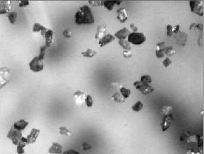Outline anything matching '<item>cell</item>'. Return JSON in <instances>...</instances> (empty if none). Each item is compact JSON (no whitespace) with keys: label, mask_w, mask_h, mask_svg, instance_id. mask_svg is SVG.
Instances as JSON below:
<instances>
[{"label":"cell","mask_w":204,"mask_h":154,"mask_svg":"<svg viewBox=\"0 0 204 154\" xmlns=\"http://www.w3.org/2000/svg\"><path fill=\"white\" fill-rule=\"evenodd\" d=\"M131 93V90L126 87L122 86L120 88V94L125 99L128 98L130 96Z\"/></svg>","instance_id":"24"},{"label":"cell","mask_w":204,"mask_h":154,"mask_svg":"<svg viewBox=\"0 0 204 154\" xmlns=\"http://www.w3.org/2000/svg\"><path fill=\"white\" fill-rule=\"evenodd\" d=\"M163 65L165 67H169L172 63V60L169 58V57H167L164 61H163Z\"/></svg>","instance_id":"39"},{"label":"cell","mask_w":204,"mask_h":154,"mask_svg":"<svg viewBox=\"0 0 204 154\" xmlns=\"http://www.w3.org/2000/svg\"><path fill=\"white\" fill-rule=\"evenodd\" d=\"M59 131L61 134L66 137H71L72 135V133L69 130V129H68V128L65 126L60 127L59 128Z\"/></svg>","instance_id":"26"},{"label":"cell","mask_w":204,"mask_h":154,"mask_svg":"<svg viewBox=\"0 0 204 154\" xmlns=\"http://www.w3.org/2000/svg\"><path fill=\"white\" fill-rule=\"evenodd\" d=\"M62 154H80L79 152L74 150H69L65 152H64Z\"/></svg>","instance_id":"42"},{"label":"cell","mask_w":204,"mask_h":154,"mask_svg":"<svg viewBox=\"0 0 204 154\" xmlns=\"http://www.w3.org/2000/svg\"><path fill=\"white\" fill-rule=\"evenodd\" d=\"M130 28L134 31V32H137V31L138 30L137 27L135 25V24L134 23H131L130 25Z\"/></svg>","instance_id":"47"},{"label":"cell","mask_w":204,"mask_h":154,"mask_svg":"<svg viewBox=\"0 0 204 154\" xmlns=\"http://www.w3.org/2000/svg\"><path fill=\"white\" fill-rule=\"evenodd\" d=\"M204 1H190L189 5L191 11L200 16H203L204 14Z\"/></svg>","instance_id":"2"},{"label":"cell","mask_w":204,"mask_h":154,"mask_svg":"<svg viewBox=\"0 0 204 154\" xmlns=\"http://www.w3.org/2000/svg\"><path fill=\"white\" fill-rule=\"evenodd\" d=\"M85 94L80 91H77L75 92L73 96L74 97V102L77 105H81L84 102L85 97H86Z\"/></svg>","instance_id":"15"},{"label":"cell","mask_w":204,"mask_h":154,"mask_svg":"<svg viewBox=\"0 0 204 154\" xmlns=\"http://www.w3.org/2000/svg\"><path fill=\"white\" fill-rule=\"evenodd\" d=\"M115 39V37L111 34H107L104 36L102 38L99 39L98 44L100 47H102L108 43H111Z\"/></svg>","instance_id":"12"},{"label":"cell","mask_w":204,"mask_h":154,"mask_svg":"<svg viewBox=\"0 0 204 154\" xmlns=\"http://www.w3.org/2000/svg\"><path fill=\"white\" fill-rule=\"evenodd\" d=\"M173 110V108L170 105H164L162 106L161 109V113L164 116L167 115L169 114H171V112Z\"/></svg>","instance_id":"28"},{"label":"cell","mask_w":204,"mask_h":154,"mask_svg":"<svg viewBox=\"0 0 204 154\" xmlns=\"http://www.w3.org/2000/svg\"><path fill=\"white\" fill-rule=\"evenodd\" d=\"M180 31V25H177V26H176L174 27V28H173V33H178L179 32V31Z\"/></svg>","instance_id":"45"},{"label":"cell","mask_w":204,"mask_h":154,"mask_svg":"<svg viewBox=\"0 0 204 154\" xmlns=\"http://www.w3.org/2000/svg\"><path fill=\"white\" fill-rule=\"evenodd\" d=\"M92 146L91 145H90L89 143L87 142H83L82 144V149L83 151H89L90 150H92Z\"/></svg>","instance_id":"36"},{"label":"cell","mask_w":204,"mask_h":154,"mask_svg":"<svg viewBox=\"0 0 204 154\" xmlns=\"http://www.w3.org/2000/svg\"><path fill=\"white\" fill-rule=\"evenodd\" d=\"M84 103H86V106H87L88 108H92L94 104L93 97L90 95H86L84 100Z\"/></svg>","instance_id":"30"},{"label":"cell","mask_w":204,"mask_h":154,"mask_svg":"<svg viewBox=\"0 0 204 154\" xmlns=\"http://www.w3.org/2000/svg\"><path fill=\"white\" fill-rule=\"evenodd\" d=\"M107 32V26L104 25H101L97 28V33L95 36V38L97 39H100L104 36L105 35Z\"/></svg>","instance_id":"18"},{"label":"cell","mask_w":204,"mask_h":154,"mask_svg":"<svg viewBox=\"0 0 204 154\" xmlns=\"http://www.w3.org/2000/svg\"><path fill=\"white\" fill-rule=\"evenodd\" d=\"M29 125V122L24 119H20L18 121L15 122L13 127L19 131L24 130Z\"/></svg>","instance_id":"16"},{"label":"cell","mask_w":204,"mask_h":154,"mask_svg":"<svg viewBox=\"0 0 204 154\" xmlns=\"http://www.w3.org/2000/svg\"><path fill=\"white\" fill-rule=\"evenodd\" d=\"M75 22L77 25L92 24L94 22L93 12L89 5H84L80 7L76 12L75 16Z\"/></svg>","instance_id":"1"},{"label":"cell","mask_w":204,"mask_h":154,"mask_svg":"<svg viewBox=\"0 0 204 154\" xmlns=\"http://www.w3.org/2000/svg\"><path fill=\"white\" fill-rule=\"evenodd\" d=\"M190 137V132L186 131L180 136V140L181 141H186V139H188Z\"/></svg>","instance_id":"38"},{"label":"cell","mask_w":204,"mask_h":154,"mask_svg":"<svg viewBox=\"0 0 204 154\" xmlns=\"http://www.w3.org/2000/svg\"><path fill=\"white\" fill-rule=\"evenodd\" d=\"M130 33L129 30L127 28L124 27L122 29L119 30L117 32H116L114 36L115 37V38H117L119 40H124V39H126Z\"/></svg>","instance_id":"14"},{"label":"cell","mask_w":204,"mask_h":154,"mask_svg":"<svg viewBox=\"0 0 204 154\" xmlns=\"http://www.w3.org/2000/svg\"><path fill=\"white\" fill-rule=\"evenodd\" d=\"M117 18L121 22H125L128 19V13L125 8H120L117 11Z\"/></svg>","instance_id":"13"},{"label":"cell","mask_w":204,"mask_h":154,"mask_svg":"<svg viewBox=\"0 0 204 154\" xmlns=\"http://www.w3.org/2000/svg\"><path fill=\"white\" fill-rule=\"evenodd\" d=\"M29 66L30 69L35 73L40 72L44 68V64L42 60L40 59L38 56L33 58L30 61Z\"/></svg>","instance_id":"7"},{"label":"cell","mask_w":204,"mask_h":154,"mask_svg":"<svg viewBox=\"0 0 204 154\" xmlns=\"http://www.w3.org/2000/svg\"><path fill=\"white\" fill-rule=\"evenodd\" d=\"M173 34V28L170 25H167V35L168 36H171Z\"/></svg>","instance_id":"35"},{"label":"cell","mask_w":204,"mask_h":154,"mask_svg":"<svg viewBox=\"0 0 204 154\" xmlns=\"http://www.w3.org/2000/svg\"><path fill=\"white\" fill-rule=\"evenodd\" d=\"M196 29H198L199 30H202L203 29V25L199 23V24H197L196 26Z\"/></svg>","instance_id":"49"},{"label":"cell","mask_w":204,"mask_h":154,"mask_svg":"<svg viewBox=\"0 0 204 154\" xmlns=\"http://www.w3.org/2000/svg\"><path fill=\"white\" fill-rule=\"evenodd\" d=\"M29 4H30L29 1H28V0H22V1H19V5L20 7H23L29 5Z\"/></svg>","instance_id":"40"},{"label":"cell","mask_w":204,"mask_h":154,"mask_svg":"<svg viewBox=\"0 0 204 154\" xmlns=\"http://www.w3.org/2000/svg\"><path fill=\"white\" fill-rule=\"evenodd\" d=\"M112 97L115 102L118 103H122L125 102V99L122 96V95L119 92L114 93L112 95Z\"/></svg>","instance_id":"21"},{"label":"cell","mask_w":204,"mask_h":154,"mask_svg":"<svg viewBox=\"0 0 204 154\" xmlns=\"http://www.w3.org/2000/svg\"><path fill=\"white\" fill-rule=\"evenodd\" d=\"M63 35L64 37L67 38H70L73 36L72 32L69 29H66L63 32Z\"/></svg>","instance_id":"34"},{"label":"cell","mask_w":204,"mask_h":154,"mask_svg":"<svg viewBox=\"0 0 204 154\" xmlns=\"http://www.w3.org/2000/svg\"><path fill=\"white\" fill-rule=\"evenodd\" d=\"M22 137L23 136L22 131H19L15 129L14 127H12L11 128L7 134V137L9 139H11L12 143L15 145H17L18 144Z\"/></svg>","instance_id":"6"},{"label":"cell","mask_w":204,"mask_h":154,"mask_svg":"<svg viewBox=\"0 0 204 154\" xmlns=\"http://www.w3.org/2000/svg\"><path fill=\"white\" fill-rule=\"evenodd\" d=\"M196 26L197 23H192L191 25L190 26V29H196Z\"/></svg>","instance_id":"48"},{"label":"cell","mask_w":204,"mask_h":154,"mask_svg":"<svg viewBox=\"0 0 204 154\" xmlns=\"http://www.w3.org/2000/svg\"><path fill=\"white\" fill-rule=\"evenodd\" d=\"M40 133V130L39 129H37L36 128H33L30 131L29 134L27 135V137H26L27 144L35 143Z\"/></svg>","instance_id":"9"},{"label":"cell","mask_w":204,"mask_h":154,"mask_svg":"<svg viewBox=\"0 0 204 154\" xmlns=\"http://www.w3.org/2000/svg\"><path fill=\"white\" fill-rule=\"evenodd\" d=\"M26 144L20 141L19 142L18 144L17 145V154H24L25 151V147L26 146Z\"/></svg>","instance_id":"31"},{"label":"cell","mask_w":204,"mask_h":154,"mask_svg":"<svg viewBox=\"0 0 204 154\" xmlns=\"http://www.w3.org/2000/svg\"><path fill=\"white\" fill-rule=\"evenodd\" d=\"M53 36H54V32L51 29H48L44 36L46 40V43L45 46L47 48L50 47L53 44Z\"/></svg>","instance_id":"17"},{"label":"cell","mask_w":204,"mask_h":154,"mask_svg":"<svg viewBox=\"0 0 204 154\" xmlns=\"http://www.w3.org/2000/svg\"><path fill=\"white\" fill-rule=\"evenodd\" d=\"M140 81L144 84H150L152 82V78L149 75H143L140 78Z\"/></svg>","instance_id":"32"},{"label":"cell","mask_w":204,"mask_h":154,"mask_svg":"<svg viewBox=\"0 0 204 154\" xmlns=\"http://www.w3.org/2000/svg\"><path fill=\"white\" fill-rule=\"evenodd\" d=\"M173 115L169 114L167 115L164 116L162 121L161 123V127L163 132L166 131L170 127L173 121Z\"/></svg>","instance_id":"8"},{"label":"cell","mask_w":204,"mask_h":154,"mask_svg":"<svg viewBox=\"0 0 204 154\" xmlns=\"http://www.w3.org/2000/svg\"><path fill=\"white\" fill-rule=\"evenodd\" d=\"M47 49V47L44 45V46H42L41 48H40V54L39 56H38L40 59H41V60L44 58L45 57V51H46V49Z\"/></svg>","instance_id":"33"},{"label":"cell","mask_w":204,"mask_h":154,"mask_svg":"<svg viewBox=\"0 0 204 154\" xmlns=\"http://www.w3.org/2000/svg\"><path fill=\"white\" fill-rule=\"evenodd\" d=\"M143 103L141 101H137L133 105L131 106V109L135 112H139L141 111L143 108Z\"/></svg>","instance_id":"22"},{"label":"cell","mask_w":204,"mask_h":154,"mask_svg":"<svg viewBox=\"0 0 204 154\" xmlns=\"http://www.w3.org/2000/svg\"><path fill=\"white\" fill-rule=\"evenodd\" d=\"M10 77V70L8 67H0V88L4 87L8 84Z\"/></svg>","instance_id":"5"},{"label":"cell","mask_w":204,"mask_h":154,"mask_svg":"<svg viewBox=\"0 0 204 154\" xmlns=\"http://www.w3.org/2000/svg\"><path fill=\"white\" fill-rule=\"evenodd\" d=\"M48 29L44 26H43L42 25H41L39 23H35L33 27V31L34 32H41V33L42 35V36H44L47 31Z\"/></svg>","instance_id":"19"},{"label":"cell","mask_w":204,"mask_h":154,"mask_svg":"<svg viewBox=\"0 0 204 154\" xmlns=\"http://www.w3.org/2000/svg\"><path fill=\"white\" fill-rule=\"evenodd\" d=\"M123 55L125 58H130L131 57L132 54L130 50H125L123 52Z\"/></svg>","instance_id":"41"},{"label":"cell","mask_w":204,"mask_h":154,"mask_svg":"<svg viewBox=\"0 0 204 154\" xmlns=\"http://www.w3.org/2000/svg\"><path fill=\"white\" fill-rule=\"evenodd\" d=\"M164 51L165 54L169 57H170V56L174 55L176 53V50H175V49L172 46H169V47H165L164 49Z\"/></svg>","instance_id":"25"},{"label":"cell","mask_w":204,"mask_h":154,"mask_svg":"<svg viewBox=\"0 0 204 154\" xmlns=\"http://www.w3.org/2000/svg\"><path fill=\"white\" fill-rule=\"evenodd\" d=\"M112 85H113V86L114 87V88H120L121 87H120V84L119 83V82H113L112 83Z\"/></svg>","instance_id":"46"},{"label":"cell","mask_w":204,"mask_h":154,"mask_svg":"<svg viewBox=\"0 0 204 154\" xmlns=\"http://www.w3.org/2000/svg\"><path fill=\"white\" fill-rule=\"evenodd\" d=\"M89 2L94 6L100 5L101 4H102L103 3V2H102V1H89Z\"/></svg>","instance_id":"44"},{"label":"cell","mask_w":204,"mask_h":154,"mask_svg":"<svg viewBox=\"0 0 204 154\" xmlns=\"http://www.w3.org/2000/svg\"><path fill=\"white\" fill-rule=\"evenodd\" d=\"M122 1H105L103 2L102 4L107 9H108L109 11H112L115 5H119L120 3H122Z\"/></svg>","instance_id":"20"},{"label":"cell","mask_w":204,"mask_h":154,"mask_svg":"<svg viewBox=\"0 0 204 154\" xmlns=\"http://www.w3.org/2000/svg\"><path fill=\"white\" fill-rule=\"evenodd\" d=\"M165 42L164 41H162V42H159L158 43H157L156 46L158 47V49H164L165 48Z\"/></svg>","instance_id":"43"},{"label":"cell","mask_w":204,"mask_h":154,"mask_svg":"<svg viewBox=\"0 0 204 154\" xmlns=\"http://www.w3.org/2000/svg\"><path fill=\"white\" fill-rule=\"evenodd\" d=\"M48 153L51 154H61L63 153V146L59 142H53L48 149Z\"/></svg>","instance_id":"10"},{"label":"cell","mask_w":204,"mask_h":154,"mask_svg":"<svg viewBox=\"0 0 204 154\" xmlns=\"http://www.w3.org/2000/svg\"><path fill=\"white\" fill-rule=\"evenodd\" d=\"M17 17H18V14L15 11L9 12L8 14V19H9V22L12 24L15 23Z\"/></svg>","instance_id":"27"},{"label":"cell","mask_w":204,"mask_h":154,"mask_svg":"<svg viewBox=\"0 0 204 154\" xmlns=\"http://www.w3.org/2000/svg\"><path fill=\"white\" fill-rule=\"evenodd\" d=\"M156 57L159 58H163L165 56V53L164 49H157L156 51Z\"/></svg>","instance_id":"37"},{"label":"cell","mask_w":204,"mask_h":154,"mask_svg":"<svg viewBox=\"0 0 204 154\" xmlns=\"http://www.w3.org/2000/svg\"><path fill=\"white\" fill-rule=\"evenodd\" d=\"M134 86L137 89L140 91L144 95H148L154 91V88L150 84H144L140 81L134 82Z\"/></svg>","instance_id":"4"},{"label":"cell","mask_w":204,"mask_h":154,"mask_svg":"<svg viewBox=\"0 0 204 154\" xmlns=\"http://www.w3.org/2000/svg\"><path fill=\"white\" fill-rule=\"evenodd\" d=\"M10 1H2L0 2V14H8L11 10Z\"/></svg>","instance_id":"11"},{"label":"cell","mask_w":204,"mask_h":154,"mask_svg":"<svg viewBox=\"0 0 204 154\" xmlns=\"http://www.w3.org/2000/svg\"><path fill=\"white\" fill-rule=\"evenodd\" d=\"M146 40V36L141 32H133L128 36V41L136 45H140L144 43Z\"/></svg>","instance_id":"3"},{"label":"cell","mask_w":204,"mask_h":154,"mask_svg":"<svg viewBox=\"0 0 204 154\" xmlns=\"http://www.w3.org/2000/svg\"><path fill=\"white\" fill-rule=\"evenodd\" d=\"M96 54H97V52L92 49H88L86 51L83 52L81 53L82 56L87 58L93 57Z\"/></svg>","instance_id":"23"},{"label":"cell","mask_w":204,"mask_h":154,"mask_svg":"<svg viewBox=\"0 0 204 154\" xmlns=\"http://www.w3.org/2000/svg\"><path fill=\"white\" fill-rule=\"evenodd\" d=\"M119 43L120 46H121L125 50H130L131 49L130 43L126 39L119 40Z\"/></svg>","instance_id":"29"}]
</instances>
